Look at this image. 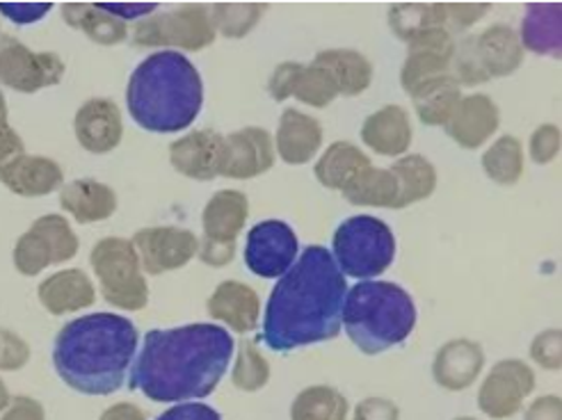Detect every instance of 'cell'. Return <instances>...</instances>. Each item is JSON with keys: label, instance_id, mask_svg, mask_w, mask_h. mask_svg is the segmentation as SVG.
I'll list each match as a JSON object with an SVG mask.
<instances>
[{"label": "cell", "instance_id": "1", "mask_svg": "<svg viewBox=\"0 0 562 420\" xmlns=\"http://www.w3.org/2000/svg\"><path fill=\"white\" fill-rule=\"evenodd\" d=\"M346 295V276L329 249L306 247L270 293L261 331L263 343L277 352H291L336 339L344 327Z\"/></svg>", "mask_w": 562, "mask_h": 420}, {"label": "cell", "instance_id": "2", "mask_svg": "<svg viewBox=\"0 0 562 420\" xmlns=\"http://www.w3.org/2000/svg\"><path fill=\"white\" fill-rule=\"evenodd\" d=\"M234 339L220 325L151 329L135 361L131 388L154 402L209 398L227 373Z\"/></svg>", "mask_w": 562, "mask_h": 420}, {"label": "cell", "instance_id": "3", "mask_svg": "<svg viewBox=\"0 0 562 420\" xmlns=\"http://www.w3.org/2000/svg\"><path fill=\"white\" fill-rule=\"evenodd\" d=\"M137 350V329L115 314L82 316L55 339L53 363L67 386L86 396L117 394L128 382Z\"/></svg>", "mask_w": 562, "mask_h": 420}, {"label": "cell", "instance_id": "4", "mask_svg": "<svg viewBox=\"0 0 562 420\" xmlns=\"http://www.w3.org/2000/svg\"><path fill=\"white\" fill-rule=\"evenodd\" d=\"M126 103L145 130L179 133L202 112L204 82L183 53L158 50L133 71Z\"/></svg>", "mask_w": 562, "mask_h": 420}, {"label": "cell", "instance_id": "5", "mask_svg": "<svg viewBox=\"0 0 562 420\" xmlns=\"http://www.w3.org/2000/svg\"><path fill=\"white\" fill-rule=\"evenodd\" d=\"M350 341L363 354H380L409 339L416 325L412 295L391 282H359L344 302L341 318Z\"/></svg>", "mask_w": 562, "mask_h": 420}, {"label": "cell", "instance_id": "6", "mask_svg": "<svg viewBox=\"0 0 562 420\" xmlns=\"http://www.w3.org/2000/svg\"><path fill=\"white\" fill-rule=\"evenodd\" d=\"M334 261L348 276L369 282L384 274L396 259V238L373 215H355L334 234Z\"/></svg>", "mask_w": 562, "mask_h": 420}, {"label": "cell", "instance_id": "7", "mask_svg": "<svg viewBox=\"0 0 562 420\" xmlns=\"http://www.w3.org/2000/svg\"><path fill=\"white\" fill-rule=\"evenodd\" d=\"M90 263L108 304L124 311H139L149 304V286L131 240L105 238L94 249Z\"/></svg>", "mask_w": 562, "mask_h": 420}, {"label": "cell", "instance_id": "8", "mask_svg": "<svg viewBox=\"0 0 562 420\" xmlns=\"http://www.w3.org/2000/svg\"><path fill=\"white\" fill-rule=\"evenodd\" d=\"M211 8L183 5L179 10L137 21L133 42L137 46H177L183 50H202L215 42Z\"/></svg>", "mask_w": 562, "mask_h": 420}, {"label": "cell", "instance_id": "9", "mask_svg": "<svg viewBox=\"0 0 562 420\" xmlns=\"http://www.w3.org/2000/svg\"><path fill=\"white\" fill-rule=\"evenodd\" d=\"M249 215L247 197L238 190H220L204 208V240L200 242V259L211 268L229 265L236 257V240Z\"/></svg>", "mask_w": 562, "mask_h": 420}, {"label": "cell", "instance_id": "10", "mask_svg": "<svg viewBox=\"0 0 562 420\" xmlns=\"http://www.w3.org/2000/svg\"><path fill=\"white\" fill-rule=\"evenodd\" d=\"M78 247V236L63 215H44L16 240L14 268L25 276H35L48 265L74 259Z\"/></svg>", "mask_w": 562, "mask_h": 420}, {"label": "cell", "instance_id": "11", "mask_svg": "<svg viewBox=\"0 0 562 420\" xmlns=\"http://www.w3.org/2000/svg\"><path fill=\"white\" fill-rule=\"evenodd\" d=\"M65 63L58 53H35L19 39L5 35L0 37V82L3 86L35 94L44 88L63 82Z\"/></svg>", "mask_w": 562, "mask_h": 420}, {"label": "cell", "instance_id": "12", "mask_svg": "<svg viewBox=\"0 0 562 420\" xmlns=\"http://www.w3.org/2000/svg\"><path fill=\"white\" fill-rule=\"evenodd\" d=\"M536 390V373L519 359H503L490 371L481 390L477 407L494 420L513 418L521 411L524 400Z\"/></svg>", "mask_w": 562, "mask_h": 420}, {"label": "cell", "instance_id": "13", "mask_svg": "<svg viewBox=\"0 0 562 420\" xmlns=\"http://www.w3.org/2000/svg\"><path fill=\"white\" fill-rule=\"evenodd\" d=\"M297 259V236L281 219L259 222L247 234L245 263L257 276H284Z\"/></svg>", "mask_w": 562, "mask_h": 420}, {"label": "cell", "instance_id": "14", "mask_svg": "<svg viewBox=\"0 0 562 420\" xmlns=\"http://www.w3.org/2000/svg\"><path fill=\"white\" fill-rule=\"evenodd\" d=\"M131 242L139 257V265H143L147 274L179 270L188 265L196 257V251H200L196 236L179 227L139 229Z\"/></svg>", "mask_w": 562, "mask_h": 420}, {"label": "cell", "instance_id": "15", "mask_svg": "<svg viewBox=\"0 0 562 420\" xmlns=\"http://www.w3.org/2000/svg\"><path fill=\"white\" fill-rule=\"evenodd\" d=\"M274 164V143L266 128L247 126L232 135H224L217 177L255 179L266 174Z\"/></svg>", "mask_w": 562, "mask_h": 420}, {"label": "cell", "instance_id": "16", "mask_svg": "<svg viewBox=\"0 0 562 420\" xmlns=\"http://www.w3.org/2000/svg\"><path fill=\"white\" fill-rule=\"evenodd\" d=\"M407 46V60L401 71V82L407 94L432 78L451 73L456 39L446 27H430L409 39Z\"/></svg>", "mask_w": 562, "mask_h": 420}, {"label": "cell", "instance_id": "17", "mask_svg": "<svg viewBox=\"0 0 562 420\" xmlns=\"http://www.w3.org/2000/svg\"><path fill=\"white\" fill-rule=\"evenodd\" d=\"M74 130L82 149L90 154H108L117 149L124 135L120 105L110 99H90L80 105Z\"/></svg>", "mask_w": 562, "mask_h": 420}, {"label": "cell", "instance_id": "18", "mask_svg": "<svg viewBox=\"0 0 562 420\" xmlns=\"http://www.w3.org/2000/svg\"><path fill=\"white\" fill-rule=\"evenodd\" d=\"M501 124L498 105L487 94H469L462 97L451 122L446 124V133L462 149H477L496 133Z\"/></svg>", "mask_w": 562, "mask_h": 420}, {"label": "cell", "instance_id": "19", "mask_svg": "<svg viewBox=\"0 0 562 420\" xmlns=\"http://www.w3.org/2000/svg\"><path fill=\"white\" fill-rule=\"evenodd\" d=\"M485 368V352L475 341L456 339L448 341L432 361V377L446 390H464Z\"/></svg>", "mask_w": 562, "mask_h": 420}, {"label": "cell", "instance_id": "20", "mask_svg": "<svg viewBox=\"0 0 562 420\" xmlns=\"http://www.w3.org/2000/svg\"><path fill=\"white\" fill-rule=\"evenodd\" d=\"M224 135L215 130H192L170 147L172 167L194 181H211L217 177Z\"/></svg>", "mask_w": 562, "mask_h": 420}, {"label": "cell", "instance_id": "21", "mask_svg": "<svg viewBox=\"0 0 562 420\" xmlns=\"http://www.w3.org/2000/svg\"><path fill=\"white\" fill-rule=\"evenodd\" d=\"M0 183L19 197H44L65 185V172L50 158L21 154L0 172Z\"/></svg>", "mask_w": 562, "mask_h": 420}, {"label": "cell", "instance_id": "22", "mask_svg": "<svg viewBox=\"0 0 562 420\" xmlns=\"http://www.w3.org/2000/svg\"><path fill=\"white\" fill-rule=\"evenodd\" d=\"M277 154L289 164H304L312 160L323 145V126L316 117L300 110H284L277 130Z\"/></svg>", "mask_w": 562, "mask_h": 420}, {"label": "cell", "instance_id": "23", "mask_svg": "<svg viewBox=\"0 0 562 420\" xmlns=\"http://www.w3.org/2000/svg\"><path fill=\"white\" fill-rule=\"evenodd\" d=\"M209 316L220 320L238 333H247L257 327L261 302L255 288L240 282H224L209 297Z\"/></svg>", "mask_w": 562, "mask_h": 420}, {"label": "cell", "instance_id": "24", "mask_svg": "<svg viewBox=\"0 0 562 420\" xmlns=\"http://www.w3.org/2000/svg\"><path fill=\"white\" fill-rule=\"evenodd\" d=\"M363 145L380 156H403L412 145V122L401 105H384L363 122Z\"/></svg>", "mask_w": 562, "mask_h": 420}, {"label": "cell", "instance_id": "25", "mask_svg": "<svg viewBox=\"0 0 562 420\" xmlns=\"http://www.w3.org/2000/svg\"><path fill=\"white\" fill-rule=\"evenodd\" d=\"M40 302L53 316L88 309L97 302L92 279L82 270H63L44 279L40 286Z\"/></svg>", "mask_w": 562, "mask_h": 420}, {"label": "cell", "instance_id": "26", "mask_svg": "<svg viewBox=\"0 0 562 420\" xmlns=\"http://www.w3.org/2000/svg\"><path fill=\"white\" fill-rule=\"evenodd\" d=\"M475 50L490 78L510 76L524 63V46L519 35L505 23H494L481 35H475Z\"/></svg>", "mask_w": 562, "mask_h": 420}, {"label": "cell", "instance_id": "27", "mask_svg": "<svg viewBox=\"0 0 562 420\" xmlns=\"http://www.w3.org/2000/svg\"><path fill=\"white\" fill-rule=\"evenodd\" d=\"M314 65L329 73L336 90H339V97H359L361 92H367L371 88L373 65L367 55H361L359 50H352V48L321 50L316 55Z\"/></svg>", "mask_w": 562, "mask_h": 420}, {"label": "cell", "instance_id": "28", "mask_svg": "<svg viewBox=\"0 0 562 420\" xmlns=\"http://www.w3.org/2000/svg\"><path fill=\"white\" fill-rule=\"evenodd\" d=\"M60 206L76 222L94 224V222L108 219L117 211V194L105 183H99L92 179H78L63 185Z\"/></svg>", "mask_w": 562, "mask_h": 420}, {"label": "cell", "instance_id": "29", "mask_svg": "<svg viewBox=\"0 0 562 420\" xmlns=\"http://www.w3.org/2000/svg\"><path fill=\"white\" fill-rule=\"evenodd\" d=\"M409 97L420 122L426 126H446L462 101V88L451 73H446L418 86Z\"/></svg>", "mask_w": 562, "mask_h": 420}, {"label": "cell", "instance_id": "30", "mask_svg": "<svg viewBox=\"0 0 562 420\" xmlns=\"http://www.w3.org/2000/svg\"><path fill=\"white\" fill-rule=\"evenodd\" d=\"M369 167H373V164H371L369 156L363 154L359 147H355L350 143H334L321 156V160L314 167V172H316V179L325 188L346 192L363 172L369 170Z\"/></svg>", "mask_w": 562, "mask_h": 420}, {"label": "cell", "instance_id": "31", "mask_svg": "<svg viewBox=\"0 0 562 420\" xmlns=\"http://www.w3.org/2000/svg\"><path fill=\"white\" fill-rule=\"evenodd\" d=\"M389 172L398 185L396 208H407L416 202H424L437 190V170L426 156H403L391 164Z\"/></svg>", "mask_w": 562, "mask_h": 420}, {"label": "cell", "instance_id": "32", "mask_svg": "<svg viewBox=\"0 0 562 420\" xmlns=\"http://www.w3.org/2000/svg\"><path fill=\"white\" fill-rule=\"evenodd\" d=\"M560 3H536L528 5L524 23H521V46L560 58Z\"/></svg>", "mask_w": 562, "mask_h": 420}, {"label": "cell", "instance_id": "33", "mask_svg": "<svg viewBox=\"0 0 562 420\" xmlns=\"http://www.w3.org/2000/svg\"><path fill=\"white\" fill-rule=\"evenodd\" d=\"M63 16L67 25L78 27V31L86 33L92 42L103 46H117L128 37V23L108 14L99 5L65 3Z\"/></svg>", "mask_w": 562, "mask_h": 420}, {"label": "cell", "instance_id": "34", "mask_svg": "<svg viewBox=\"0 0 562 420\" xmlns=\"http://www.w3.org/2000/svg\"><path fill=\"white\" fill-rule=\"evenodd\" d=\"M291 420H348V400L334 386H308L293 400Z\"/></svg>", "mask_w": 562, "mask_h": 420}, {"label": "cell", "instance_id": "35", "mask_svg": "<svg viewBox=\"0 0 562 420\" xmlns=\"http://www.w3.org/2000/svg\"><path fill=\"white\" fill-rule=\"evenodd\" d=\"M344 194V200L355 206H375V208H396L398 185L389 170L369 167Z\"/></svg>", "mask_w": 562, "mask_h": 420}, {"label": "cell", "instance_id": "36", "mask_svg": "<svg viewBox=\"0 0 562 420\" xmlns=\"http://www.w3.org/2000/svg\"><path fill=\"white\" fill-rule=\"evenodd\" d=\"M389 23L398 39L409 42L430 27H446L443 3H396L389 10Z\"/></svg>", "mask_w": 562, "mask_h": 420}, {"label": "cell", "instance_id": "37", "mask_svg": "<svg viewBox=\"0 0 562 420\" xmlns=\"http://www.w3.org/2000/svg\"><path fill=\"white\" fill-rule=\"evenodd\" d=\"M485 174L498 185H515L524 174V149L513 135H503L483 156Z\"/></svg>", "mask_w": 562, "mask_h": 420}, {"label": "cell", "instance_id": "38", "mask_svg": "<svg viewBox=\"0 0 562 420\" xmlns=\"http://www.w3.org/2000/svg\"><path fill=\"white\" fill-rule=\"evenodd\" d=\"M266 10V3H215L211 8V19L215 33L220 31L224 37L240 39L261 21Z\"/></svg>", "mask_w": 562, "mask_h": 420}, {"label": "cell", "instance_id": "39", "mask_svg": "<svg viewBox=\"0 0 562 420\" xmlns=\"http://www.w3.org/2000/svg\"><path fill=\"white\" fill-rule=\"evenodd\" d=\"M232 379H234V386L245 390V394H255V390H261L270 382V363L257 350L255 343L240 345Z\"/></svg>", "mask_w": 562, "mask_h": 420}, {"label": "cell", "instance_id": "40", "mask_svg": "<svg viewBox=\"0 0 562 420\" xmlns=\"http://www.w3.org/2000/svg\"><path fill=\"white\" fill-rule=\"evenodd\" d=\"M293 97L312 107H327L336 97H339V90H336L329 73L312 63L308 67H302Z\"/></svg>", "mask_w": 562, "mask_h": 420}, {"label": "cell", "instance_id": "41", "mask_svg": "<svg viewBox=\"0 0 562 420\" xmlns=\"http://www.w3.org/2000/svg\"><path fill=\"white\" fill-rule=\"evenodd\" d=\"M451 76L458 80V86L462 88H475L483 86V82L490 80L481 58H477L475 50V35H469L456 44L453 53V63H451Z\"/></svg>", "mask_w": 562, "mask_h": 420}, {"label": "cell", "instance_id": "42", "mask_svg": "<svg viewBox=\"0 0 562 420\" xmlns=\"http://www.w3.org/2000/svg\"><path fill=\"white\" fill-rule=\"evenodd\" d=\"M530 359L544 371H560L562 368V333L560 329L540 331L530 343Z\"/></svg>", "mask_w": 562, "mask_h": 420}, {"label": "cell", "instance_id": "43", "mask_svg": "<svg viewBox=\"0 0 562 420\" xmlns=\"http://www.w3.org/2000/svg\"><path fill=\"white\" fill-rule=\"evenodd\" d=\"M490 8V3H443L446 31L451 35L467 31L475 21H481Z\"/></svg>", "mask_w": 562, "mask_h": 420}, {"label": "cell", "instance_id": "44", "mask_svg": "<svg viewBox=\"0 0 562 420\" xmlns=\"http://www.w3.org/2000/svg\"><path fill=\"white\" fill-rule=\"evenodd\" d=\"M27 359H31V348L21 336L0 329V371H21Z\"/></svg>", "mask_w": 562, "mask_h": 420}, {"label": "cell", "instance_id": "45", "mask_svg": "<svg viewBox=\"0 0 562 420\" xmlns=\"http://www.w3.org/2000/svg\"><path fill=\"white\" fill-rule=\"evenodd\" d=\"M560 151V128L555 124H542L530 135V158L538 164L551 162Z\"/></svg>", "mask_w": 562, "mask_h": 420}, {"label": "cell", "instance_id": "46", "mask_svg": "<svg viewBox=\"0 0 562 420\" xmlns=\"http://www.w3.org/2000/svg\"><path fill=\"white\" fill-rule=\"evenodd\" d=\"M302 67L304 65H300V63H284L272 71L270 82H268V92L274 101H286V99L293 97L295 82H297V76H300Z\"/></svg>", "mask_w": 562, "mask_h": 420}, {"label": "cell", "instance_id": "47", "mask_svg": "<svg viewBox=\"0 0 562 420\" xmlns=\"http://www.w3.org/2000/svg\"><path fill=\"white\" fill-rule=\"evenodd\" d=\"M352 420H401V409L384 398H367L357 405Z\"/></svg>", "mask_w": 562, "mask_h": 420}, {"label": "cell", "instance_id": "48", "mask_svg": "<svg viewBox=\"0 0 562 420\" xmlns=\"http://www.w3.org/2000/svg\"><path fill=\"white\" fill-rule=\"evenodd\" d=\"M53 10L50 3H0V14L19 25L35 23Z\"/></svg>", "mask_w": 562, "mask_h": 420}, {"label": "cell", "instance_id": "49", "mask_svg": "<svg viewBox=\"0 0 562 420\" xmlns=\"http://www.w3.org/2000/svg\"><path fill=\"white\" fill-rule=\"evenodd\" d=\"M156 420H222V416L209 405L188 402V405H177L172 409H167Z\"/></svg>", "mask_w": 562, "mask_h": 420}, {"label": "cell", "instance_id": "50", "mask_svg": "<svg viewBox=\"0 0 562 420\" xmlns=\"http://www.w3.org/2000/svg\"><path fill=\"white\" fill-rule=\"evenodd\" d=\"M0 420H46V416H44L42 402L27 396H19L8 405Z\"/></svg>", "mask_w": 562, "mask_h": 420}, {"label": "cell", "instance_id": "51", "mask_svg": "<svg viewBox=\"0 0 562 420\" xmlns=\"http://www.w3.org/2000/svg\"><path fill=\"white\" fill-rule=\"evenodd\" d=\"M524 420H562V400L558 396H542L532 402Z\"/></svg>", "mask_w": 562, "mask_h": 420}, {"label": "cell", "instance_id": "52", "mask_svg": "<svg viewBox=\"0 0 562 420\" xmlns=\"http://www.w3.org/2000/svg\"><path fill=\"white\" fill-rule=\"evenodd\" d=\"M101 10H105L108 14L117 16L122 21H135V19H147L151 12L158 10V3H135V5H126V3H97Z\"/></svg>", "mask_w": 562, "mask_h": 420}, {"label": "cell", "instance_id": "53", "mask_svg": "<svg viewBox=\"0 0 562 420\" xmlns=\"http://www.w3.org/2000/svg\"><path fill=\"white\" fill-rule=\"evenodd\" d=\"M21 154H23V139L19 137V133L12 126L0 130V172H3L5 167Z\"/></svg>", "mask_w": 562, "mask_h": 420}, {"label": "cell", "instance_id": "54", "mask_svg": "<svg viewBox=\"0 0 562 420\" xmlns=\"http://www.w3.org/2000/svg\"><path fill=\"white\" fill-rule=\"evenodd\" d=\"M99 420H147L145 411L131 405V402H120V405H112L110 409H105L101 413Z\"/></svg>", "mask_w": 562, "mask_h": 420}, {"label": "cell", "instance_id": "55", "mask_svg": "<svg viewBox=\"0 0 562 420\" xmlns=\"http://www.w3.org/2000/svg\"><path fill=\"white\" fill-rule=\"evenodd\" d=\"M12 402V398H10V390H8V386H5V382L0 379V413H3L5 409H8V405Z\"/></svg>", "mask_w": 562, "mask_h": 420}, {"label": "cell", "instance_id": "56", "mask_svg": "<svg viewBox=\"0 0 562 420\" xmlns=\"http://www.w3.org/2000/svg\"><path fill=\"white\" fill-rule=\"evenodd\" d=\"M10 124H8V103H5V97L3 92H0V130H5Z\"/></svg>", "mask_w": 562, "mask_h": 420}, {"label": "cell", "instance_id": "57", "mask_svg": "<svg viewBox=\"0 0 562 420\" xmlns=\"http://www.w3.org/2000/svg\"><path fill=\"white\" fill-rule=\"evenodd\" d=\"M456 420H475V418H469V416H462V418H456Z\"/></svg>", "mask_w": 562, "mask_h": 420}]
</instances>
